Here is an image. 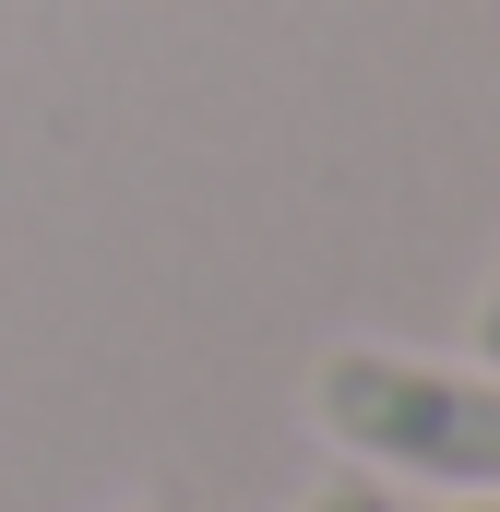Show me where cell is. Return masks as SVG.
<instances>
[{
	"mask_svg": "<svg viewBox=\"0 0 500 512\" xmlns=\"http://www.w3.org/2000/svg\"><path fill=\"white\" fill-rule=\"evenodd\" d=\"M155 512H191V501H155Z\"/></svg>",
	"mask_w": 500,
	"mask_h": 512,
	"instance_id": "cell-4",
	"label": "cell"
},
{
	"mask_svg": "<svg viewBox=\"0 0 500 512\" xmlns=\"http://www.w3.org/2000/svg\"><path fill=\"white\" fill-rule=\"evenodd\" d=\"M465 346H477V358H489V370H500V274H489V286H477V310H465Z\"/></svg>",
	"mask_w": 500,
	"mask_h": 512,
	"instance_id": "cell-3",
	"label": "cell"
},
{
	"mask_svg": "<svg viewBox=\"0 0 500 512\" xmlns=\"http://www.w3.org/2000/svg\"><path fill=\"white\" fill-rule=\"evenodd\" d=\"M465 512H500V501H465Z\"/></svg>",
	"mask_w": 500,
	"mask_h": 512,
	"instance_id": "cell-5",
	"label": "cell"
},
{
	"mask_svg": "<svg viewBox=\"0 0 500 512\" xmlns=\"http://www.w3.org/2000/svg\"><path fill=\"white\" fill-rule=\"evenodd\" d=\"M310 429L370 465V477H417L453 501H500V370H441L405 346H334L310 370Z\"/></svg>",
	"mask_w": 500,
	"mask_h": 512,
	"instance_id": "cell-1",
	"label": "cell"
},
{
	"mask_svg": "<svg viewBox=\"0 0 500 512\" xmlns=\"http://www.w3.org/2000/svg\"><path fill=\"white\" fill-rule=\"evenodd\" d=\"M298 512H393V489H381L370 465H346V477H322V489H310Z\"/></svg>",
	"mask_w": 500,
	"mask_h": 512,
	"instance_id": "cell-2",
	"label": "cell"
}]
</instances>
